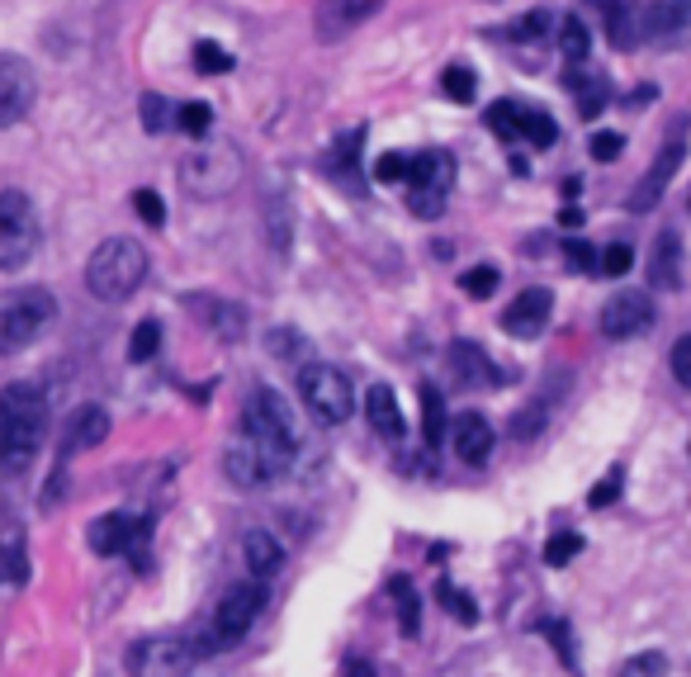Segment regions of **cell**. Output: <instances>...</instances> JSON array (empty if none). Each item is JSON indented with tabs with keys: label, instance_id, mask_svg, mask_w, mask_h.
<instances>
[{
	"label": "cell",
	"instance_id": "6da1fadb",
	"mask_svg": "<svg viewBox=\"0 0 691 677\" xmlns=\"http://www.w3.org/2000/svg\"><path fill=\"white\" fill-rule=\"evenodd\" d=\"M48 436V394L39 384L0 388V469H24Z\"/></svg>",
	"mask_w": 691,
	"mask_h": 677
},
{
	"label": "cell",
	"instance_id": "7a4b0ae2",
	"mask_svg": "<svg viewBox=\"0 0 691 677\" xmlns=\"http://www.w3.org/2000/svg\"><path fill=\"white\" fill-rule=\"evenodd\" d=\"M148 280V252L133 238H110L100 242L91 261H85V290L104 304H123L129 294H138V284Z\"/></svg>",
	"mask_w": 691,
	"mask_h": 677
},
{
	"label": "cell",
	"instance_id": "3957f363",
	"mask_svg": "<svg viewBox=\"0 0 691 677\" xmlns=\"http://www.w3.org/2000/svg\"><path fill=\"white\" fill-rule=\"evenodd\" d=\"M242 436L252 441L280 474H285L294 465V455H298V426H294L289 407H285V398H280L275 388H256V394H252V403H246Z\"/></svg>",
	"mask_w": 691,
	"mask_h": 677
},
{
	"label": "cell",
	"instance_id": "277c9868",
	"mask_svg": "<svg viewBox=\"0 0 691 677\" xmlns=\"http://www.w3.org/2000/svg\"><path fill=\"white\" fill-rule=\"evenodd\" d=\"M58 317V299L48 290H14L0 299V355H20L29 351L39 336L48 332V323Z\"/></svg>",
	"mask_w": 691,
	"mask_h": 677
},
{
	"label": "cell",
	"instance_id": "5b68a950",
	"mask_svg": "<svg viewBox=\"0 0 691 677\" xmlns=\"http://www.w3.org/2000/svg\"><path fill=\"white\" fill-rule=\"evenodd\" d=\"M298 398H304L308 417L323 426H342L356 413V388H350L346 370H336V365H304V374H298Z\"/></svg>",
	"mask_w": 691,
	"mask_h": 677
},
{
	"label": "cell",
	"instance_id": "8992f818",
	"mask_svg": "<svg viewBox=\"0 0 691 677\" xmlns=\"http://www.w3.org/2000/svg\"><path fill=\"white\" fill-rule=\"evenodd\" d=\"M39 209L24 190L0 194V271H20V265L39 252Z\"/></svg>",
	"mask_w": 691,
	"mask_h": 677
},
{
	"label": "cell",
	"instance_id": "52a82bcc",
	"mask_svg": "<svg viewBox=\"0 0 691 677\" xmlns=\"http://www.w3.org/2000/svg\"><path fill=\"white\" fill-rule=\"evenodd\" d=\"M265 612V583H237V587H227L223 602H219V612H214V630H209V654H219V649H233L246 639V630L256 626V616Z\"/></svg>",
	"mask_w": 691,
	"mask_h": 677
},
{
	"label": "cell",
	"instance_id": "ba28073f",
	"mask_svg": "<svg viewBox=\"0 0 691 677\" xmlns=\"http://www.w3.org/2000/svg\"><path fill=\"white\" fill-rule=\"evenodd\" d=\"M194 664H200L194 645L175 635H148L129 649V677H190Z\"/></svg>",
	"mask_w": 691,
	"mask_h": 677
},
{
	"label": "cell",
	"instance_id": "9c48e42d",
	"mask_svg": "<svg viewBox=\"0 0 691 677\" xmlns=\"http://www.w3.org/2000/svg\"><path fill=\"white\" fill-rule=\"evenodd\" d=\"M152 536V522L148 516H129V512H110V516H100V522H91V549L104 559H114V555H133V559H143V545Z\"/></svg>",
	"mask_w": 691,
	"mask_h": 677
},
{
	"label": "cell",
	"instance_id": "30bf717a",
	"mask_svg": "<svg viewBox=\"0 0 691 677\" xmlns=\"http://www.w3.org/2000/svg\"><path fill=\"white\" fill-rule=\"evenodd\" d=\"M682 162H687V138H682V129H678V133H672V138L663 142V152L653 156V166L640 175V185L630 190L626 209H630V213H649L653 204L663 200V190L672 185V175H678V166H682Z\"/></svg>",
	"mask_w": 691,
	"mask_h": 677
},
{
	"label": "cell",
	"instance_id": "8fae6325",
	"mask_svg": "<svg viewBox=\"0 0 691 677\" xmlns=\"http://www.w3.org/2000/svg\"><path fill=\"white\" fill-rule=\"evenodd\" d=\"M33 95H39V81H33V67L14 52H0V129L20 123L33 110Z\"/></svg>",
	"mask_w": 691,
	"mask_h": 677
},
{
	"label": "cell",
	"instance_id": "7c38bea8",
	"mask_svg": "<svg viewBox=\"0 0 691 677\" xmlns=\"http://www.w3.org/2000/svg\"><path fill=\"white\" fill-rule=\"evenodd\" d=\"M181 175L194 194H227L237 181V152L233 148H200L194 156H185Z\"/></svg>",
	"mask_w": 691,
	"mask_h": 677
},
{
	"label": "cell",
	"instance_id": "4fadbf2b",
	"mask_svg": "<svg viewBox=\"0 0 691 677\" xmlns=\"http://www.w3.org/2000/svg\"><path fill=\"white\" fill-rule=\"evenodd\" d=\"M649 327H653V299L640 290H620L601 309V336H611V342H630V336H640Z\"/></svg>",
	"mask_w": 691,
	"mask_h": 677
},
{
	"label": "cell",
	"instance_id": "5bb4252c",
	"mask_svg": "<svg viewBox=\"0 0 691 677\" xmlns=\"http://www.w3.org/2000/svg\"><path fill=\"white\" fill-rule=\"evenodd\" d=\"M223 474H227V484L242 488V493H256V488H265V484H275V478H280V469L246 436H237L223 451Z\"/></svg>",
	"mask_w": 691,
	"mask_h": 677
},
{
	"label": "cell",
	"instance_id": "9a60e30c",
	"mask_svg": "<svg viewBox=\"0 0 691 677\" xmlns=\"http://www.w3.org/2000/svg\"><path fill=\"white\" fill-rule=\"evenodd\" d=\"M379 6H384V0H317L313 29H317V39H323V43H336V39H346L356 24H365Z\"/></svg>",
	"mask_w": 691,
	"mask_h": 677
},
{
	"label": "cell",
	"instance_id": "2e32d148",
	"mask_svg": "<svg viewBox=\"0 0 691 677\" xmlns=\"http://www.w3.org/2000/svg\"><path fill=\"white\" fill-rule=\"evenodd\" d=\"M549 313H555V294H549V290H526V294H517L507 304L502 332L521 336V342H536V336L545 332V323H549Z\"/></svg>",
	"mask_w": 691,
	"mask_h": 677
},
{
	"label": "cell",
	"instance_id": "e0dca14e",
	"mask_svg": "<svg viewBox=\"0 0 691 677\" xmlns=\"http://www.w3.org/2000/svg\"><path fill=\"white\" fill-rule=\"evenodd\" d=\"M601 10V20H607V39L616 52H634L644 43V10L640 0H592Z\"/></svg>",
	"mask_w": 691,
	"mask_h": 677
},
{
	"label": "cell",
	"instance_id": "ac0fdd59",
	"mask_svg": "<svg viewBox=\"0 0 691 677\" xmlns=\"http://www.w3.org/2000/svg\"><path fill=\"white\" fill-rule=\"evenodd\" d=\"M450 185H455V156L446 148H427V152L407 156V190H427L446 200Z\"/></svg>",
	"mask_w": 691,
	"mask_h": 677
},
{
	"label": "cell",
	"instance_id": "d6986e66",
	"mask_svg": "<svg viewBox=\"0 0 691 677\" xmlns=\"http://www.w3.org/2000/svg\"><path fill=\"white\" fill-rule=\"evenodd\" d=\"M446 361H450V370L459 374V384H488V388H502V384L511 380L507 370H498V365L488 361V351H484V346H478V342H465V336H459V342L450 346Z\"/></svg>",
	"mask_w": 691,
	"mask_h": 677
},
{
	"label": "cell",
	"instance_id": "ffe728a7",
	"mask_svg": "<svg viewBox=\"0 0 691 677\" xmlns=\"http://www.w3.org/2000/svg\"><path fill=\"white\" fill-rule=\"evenodd\" d=\"M649 284L653 290H682V238L678 228H663L659 238H653V252H649Z\"/></svg>",
	"mask_w": 691,
	"mask_h": 677
},
{
	"label": "cell",
	"instance_id": "44dd1931",
	"mask_svg": "<svg viewBox=\"0 0 691 677\" xmlns=\"http://www.w3.org/2000/svg\"><path fill=\"white\" fill-rule=\"evenodd\" d=\"M190 309L214 327V336H223V342H242V332H246V309L242 304H233V299H214V294H194Z\"/></svg>",
	"mask_w": 691,
	"mask_h": 677
},
{
	"label": "cell",
	"instance_id": "7402d4cb",
	"mask_svg": "<svg viewBox=\"0 0 691 677\" xmlns=\"http://www.w3.org/2000/svg\"><path fill=\"white\" fill-rule=\"evenodd\" d=\"M110 436V413H104L100 403H85L72 413V426H67V436H62V451L67 455H77V451H95V445Z\"/></svg>",
	"mask_w": 691,
	"mask_h": 677
},
{
	"label": "cell",
	"instance_id": "603a6c76",
	"mask_svg": "<svg viewBox=\"0 0 691 677\" xmlns=\"http://www.w3.org/2000/svg\"><path fill=\"white\" fill-rule=\"evenodd\" d=\"M455 455L465 459V465H488L492 426H488L484 413H459V422H455Z\"/></svg>",
	"mask_w": 691,
	"mask_h": 677
},
{
	"label": "cell",
	"instance_id": "cb8c5ba5",
	"mask_svg": "<svg viewBox=\"0 0 691 677\" xmlns=\"http://www.w3.org/2000/svg\"><path fill=\"white\" fill-rule=\"evenodd\" d=\"M644 33H653L659 43H682L691 33V0H659L644 14Z\"/></svg>",
	"mask_w": 691,
	"mask_h": 677
},
{
	"label": "cell",
	"instance_id": "d4e9b609",
	"mask_svg": "<svg viewBox=\"0 0 691 677\" xmlns=\"http://www.w3.org/2000/svg\"><path fill=\"white\" fill-rule=\"evenodd\" d=\"M242 559L246 568H252V578L265 583V578H275L280 568H285V549H280V540L271 536V531H246V540H242Z\"/></svg>",
	"mask_w": 691,
	"mask_h": 677
},
{
	"label": "cell",
	"instance_id": "484cf974",
	"mask_svg": "<svg viewBox=\"0 0 691 677\" xmlns=\"http://www.w3.org/2000/svg\"><path fill=\"white\" fill-rule=\"evenodd\" d=\"M365 417L369 426L384 436V441H398L403 436V407H398V394L388 384H369L365 394Z\"/></svg>",
	"mask_w": 691,
	"mask_h": 677
},
{
	"label": "cell",
	"instance_id": "4316f807",
	"mask_svg": "<svg viewBox=\"0 0 691 677\" xmlns=\"http://www.w3.org/2000/svg\"><path fill=\"white\" fill-rule=\"evenodd\" d=\"M360 142H365V129H350L332 142V152L323 156V166L336 175L342 185H356V171H360Z\"/></svg>",
	"mask_w": 691,
	"mask_h": 677
},
{
	"label": "cell",
	"instance_id": "83f0119b",
	"mask_svg": "<svg viewBox=\"0 0 691 677\" xmlns=\"http://www.w3.org/2000/svg\"><path fill=\"white\" fill-rule=\"evenodd\" d=\"M559 52H563V62H588V52H592V33H588V24H582V14H563L559 20Z\"/></svg>",
	"mask_w": 691,
	"mask_h": 677
},
{
	"label": "cell",
	"instance_id": "f1b7e54d",
	"mask_svg": "<svg viewBox=\"0 0 691 677\" xmlns=\"http://www.w3.org/2000/svg\"><path fill=\"white\" fill-rule=\"evenodd\" d=\"M394 607H398V626L407 639H417L421 635V597H417V587L407 574L394 578Z\"/></svg>",
	"mask_w": 691,
	"mask_h": 677
},
{
	"label": "cell",
	"instance_id": "f546056e",
	"mask_svg": "<svg viewBox=\"0 0 691 677\" xmlns=\"http://www.w3.org/2000/svg\"><path fill=\"white\" fill-rule=\"evenodd\" d=\"M446 426H450V413H446V398H440V388L421 384V436H427L431 451L440 445V436H446Z\"/></svg>",
	"mask_w": 691,
	"mask_h": 677
},
{
	"label": "cell",
	"instance_id": "4dcf8cb0",
	"mask_svg": "<svg viewBox=\"0 0 691 677\" xmlns=\"http://www.w3.org/2000/svg\"><path fill=\"white\" fill-rule=\"evenodd\" d=\"M569 91L578 95V114H582V119H597L601 110H607V81L592 77V71H588V77H578V71H573V77H569Z\"/></svg>",
	"mask_w": 691,
	"mask_h": 677
},
{
	"label": "cell",
	"instance_id": "1f68e13d",
	"mask_svg": "<svg viewBox=\"0 0 691 677\" xmlns=\"http://www.w3.org/2000/svg\"><path fill=\"white\" fill-rule=\"evenodd\" d=\"M521 110H526L521 100H498V104H488V129L498 133L502 142H521Z\"/></svg>",
	"mask_w": 691,
	"mask_h": 677
},
{
	"label": "cell",
	"instance_id": "d6a6232c",
	"mask_svg": "<svg viewBox=\"0 0 691 677\" xmlns=\"http://www.w3.org/2000/svg\"><path fill=\"white\" fill-rule=\"evenodd\" d=\"M521 142H530V148H555L559 142V123L549 119L545 110H521Z\"/></svg>",
	"mask_w": 691,
	"mask_h": 677
},
{
	"label": "cell",
	"instance_id": "836d02e7",
	"mask_svg": "<svg viewBox=\"0 0 691 677\" xmlns=\"http://www.w3.org/2000/svg\"><path fill=\"white\" fill-rule=\"evenodd\" d=\"M545 422H549V403L536 398V403H526L521 413L507 422V432H511V441H536L545 432Z\"/></svg>",
	"mask_w": 691,
	"mask_h": 677
},
{
	"label": "cell",
	"instance_id": "e575fe53",
	"mask_svg": "<svg viewBox=\"0 0 691 677\" xmlns=\"http://www.w3.org/2000/svg\"><path fill=\"white\" fill-rule=\"evenodd\" d=\"M156 351H162V323H156V317H143V323L133 327V342H129V361H133V365H148Z\"/></svg>",
	"mask_w": 691,
	"mask_h": 677
},
{
	"label": "cell",
	"instance_id": "d590c367",
	"mask_svg": "<svg viewBox=\"0 0 691 677\" xmlns=\"http://www.w3.org/2000/svg\"><path fill=\"white\" fill-rule=\"evenodd\" d=\"M540 635L555 645V654H559V664L569 668V673H578V654H573V630H569V620H540Z\"/></svg>",
	"mask_w": 691,
	"mask_h": 677
},
{
	"label": "cell",
	"instance_id": "8d00e7d4",
	"mask_svg": "<svg viewBox=\"0 0 691 677\" xmlns=\"http://www.w3.org/2000/svg\"><path fill=\"white\" fill-rule=\"evenodd\" d=\"M175 123L190 133V138H200L204 142V133L214 129V104H204V100H190V104H181L175 110Z\"/></svg>",
	"mask_w": 691,
	"mask_h": 677
},
{
	"label": "cell",
	"instance_id": "74e56055",
	"mask_svg": "<svg viewBox=\"0 0 691 677\" xmlns=\"http://www.w3.org/2000/svg\"><path fill=\"white\" fill-rule=\"evenodd\" d=\"M440 91H446L455 104H469L478 95V77L469 67H446V77H440Z\"/></svg>",
	"mask_w": 691,
	"mask_h": 677
},
{
	"label": "cell",
	"instance_id": "f35d334b",
	"mask_svg": "<svg viewBox=\"0 0 691 677\" xmlns=\"http://www.w3.org/2000/svg\"><path fill=\"white\" fill-rule=\"evenodd\" d=\"M582 555V536L578 531H559V536H549V545H545V564L549 568H563L569 559H578Z\"/></svg>",
	"mask_w": 691,
	"mask_h": 677
},
{
	"label": "cell",
	"instance_id": "ab89813d",
	"mask_svg": "<svg viewBox=\"0 0 691 677\" xmlns=\"http://www.w3.org/2000/svg\"><path fill=\"white\" fill-rule=\"evenodd\" d=\"M194 67H200V77H223V71H233V52H223L219 43H194Z\"/></svg>",
	"mask_w": 691,
	"mask_h": 677
},
{
	"label": "cell",
	"instance_id": "60d3db41",
	"mask_svg": "<svg viewBox=\"0 0 691 677\" xmlns=\"http://www.w3.org/2000/svg\"><path fill=\"white\" fill-rule=\"evenodd\" d=\"M436 597H440V607H446L455 620H465V626H474V620H478L474 597H469V593H459L455 583H440V587H436Z\"/></svg>",
	"mask_w": 691,
	"mask_h": 677
},
{
	"label": "cell",
	"instance_id": "b9f144b4",
	"mask_svg": "<svg viewBox=\"0 0 691 677\" xmlns=\"http://www.w3.org/2000/svg\"><path fill=\"white\" fill-rule=\"evenodd\" d=\"M630 265H634V246H630V242H611L607 252L597 256V271H601V275H611V280H620V275L630 271Z\"/></svg>",
	"mask_w": 691,
	"mask_h": 677
},
{
	"label": "cell",
	"instance_id": "7bdbcfd3",
	"mask_svg": "<svg viewBox=\"0 0 691 677\" xmlns=\"http://www.w3.org/2000/svg\"><path fill=\"white\" fill-rule=\"evenodd\" d=\"M459 290H465L469 299H492V290H498V271H492V265H474V271L459 275Z\"/></svg>",
	"mask_w": 691,
	"mask_h": 677
},
{
	"label": "cell",
	"instance_id": "ee69618b",
	"mask_svg": "<svg viewBox=\"0 0 691 677\" xmlns=\"http://www.w3.org/2000/svg\"><path fill=\"white\" fill-rule=\"evenodd\" d=\"M616 677H668V658L663 654H634V658H626L620 664V673Z\"/></svg>",
	"mask_w": 691,
	"mask_h": 677
},
{
	"label": "cell",
	"instance_id": "f6af8a7d",
	"mask_svg": "<svg viewBox=\"0 0 691 677\" xmlns=\"http://www.w3.org/2000/svg\"><path fill=\"white\" fill-rule=\"evenodd\" d=\"M549 29H555V14H549V10H530V14H521V20L511 24L507 33H511V39H545Z\"/></svg>",
	"mask_w": 691,
	"mask_h": 677
},
{
	"label": "cell",
	"instance_id": "bcb514c9",
	"mask_svg": "<svg viewBox=\"0 0 691 677\" xmlns=\"http://www.w3.org/2000/svg\"><path fill=\"white\" fill-rule=\"evenodd\" d=\"M175 114H171V104L162 100V95H156V91H148L143 95V129L148 133H166V123H171Z\"/></svg>",
	"mask_w": 691,
	"mask_h": 677
},
{
	"label": "cell",
	"instance_id": "7dc6e473",
	"mask_svg": "<svg viewBox=\"0 0 691 677\" xmlns=\"http://www.w3.org/2000/svg\"><path fill=\"white\" fill-rule=\"evenodd\" d=\"M133 209H138V219H143L148 228H162L166 223V204H162V194H156V190H138L133 194Z\"/></svg>",
	"mask_w": 691,
	"mask_h": 677
},
{
	"label": "cell",
	"instance_id": "c3c4849f",
	"mask_svg": "<svg viewBox=\"0 0 691 677\" xmlns=\"http://www.w3.org/2000/svg\"><path fill=\"white\" fill-rule=\"evenodd\" d=\"M375 181L379 185H407V156L403 152H384L375 162Z\"/></svg>",
	"mask_w": 691,
	"mask_h": 677
},
{
	"label": "cell",
	"instance_id": "681fc988",
	"mask_svg": "<svg viewBox=\"0 0 691 677\" xmlns=\"http://www.w3.org/2000/svg\"><path fill=\"white\" fill-rule=\"evenodd\" d=\"M563 256H569V271H578V275H592L597 271V246L592 242L569 238V242H563Z\"/></svg>",
	"mask_w": 691,
	"mask_h": 677
},
{
	"label": "cell",
	"instance_id": "f907efd6",
	"mask_svg": "<svg viewBox=\"0 0 691 677\" xmlns=\"http://www.w3.org/2000/svg\"><path fill=\"white\" fill-rule=\"evenodd\" d=\"M620 484H626V474H620V469H611L607 478H601V484L588 493V507L592 512H601V507H611L616 503V497H620Z\"/></svg>",
	"mask_w": 691,
	"mask_h": 677
},
{
	"label": "cell",
	"instance_id": "816d5d0a",
	"mask_svg": "<svg viewBox=\"0 0 691 677\" xmlns=\"http://www.w3.org/2000/svg\"><path fill=\"white\" fill-rule=\"evenodd\" d=\"M407 209H413L417 219H440V213H446V200H440V194H427V190H407Z\"/></svg>",
	"mask_w": 691,
	"mask_h": 677
},
{
	"label": "cell",
	"instance_id": "f5cc1de1",
	"mask_svg": "<svg viewBox=\"0 0 691 677\" xmlns=\"http://www.w3.org/2000/svg\"><path fill=\"white\" fill-rule=\"evenodd\" d=\"M672 380L682 388H691V332L678 336V346H672Z\"/></svg>",
	"mask_w": 691,
	"mask_h": 677
},
{
	"label": "cell",
	"instance_id": "db71d44e",
	"mask_svg": "<svg viewBox=\"0 0 691 677\" xmlns=\"http://www.w3.org/2000/svg\"><path fill=\"white\" fill-rule=\"evenodd\" d=\"M0 578H10V583H24V578H29V568H24V549H20V545L0 549Z\"/></svg>",
	"mask_w": 691,
	"mask_h": 677
},
{
	"label": "cell",
	"instance_id": "11a10c76",
	"mask_svg": "<svg viewBox=\"0 0 691 677\" xmlns=\"http://www.w3.org/2000/svg\"><path fill=\"white\" fill-rule=\"evenodd\" d=\"M588 148H592L597 162H616V156L626 152V138H620V133H592Z\"/></svg>",
	"mask_w": 691,
	"mask_h": 677
},
{
	"label": "cell",
	"instance_id": "9f6ffc18",
	"mask_svg": "<svg viewBox=\"0 0 691 677\" xmlns=\"http://www.w3.org/2000/svg\"><path fill=\"white\" fill-rule=\"evenodd\" d=\"M271 351H275V355H294V351H304V342H298V332H289V327L280 332V327H275V332H271Z\"/></svg>",
	"mask_w": 691,
	"mask_h": 677
},
{
	"label": "cell",
	"instance_id": "6f0895ef",
	"mask_svg": "<svg viewBox=\"0 0 691 677\" xmlns=\"http://www.w3.org/2000/svg\"><path fill=\"white\" fill-rule=\"evenodd\" d=\"M559 223H563V228H578V223H582V213H578V209L569 204V209H563V213H559Z\"/></svg>",
	"mask_w": 691,
	"mask_h": 677
},
{
	"label": "cell",
	"instance_id": "680465c9",
	"mask_svg": "<svg viewBox=\"0 0 691 677\" xmlns=\"http://www.w3.org/2000/svg\"><path fill=\"white\" fill-rule=\"evenodd\" d=\"M346 677H379V673L369 668V664H350V668H346Z\"/></svg>",
	"mask_w": 691,
	"mask_h": 677
}]
</instances>
